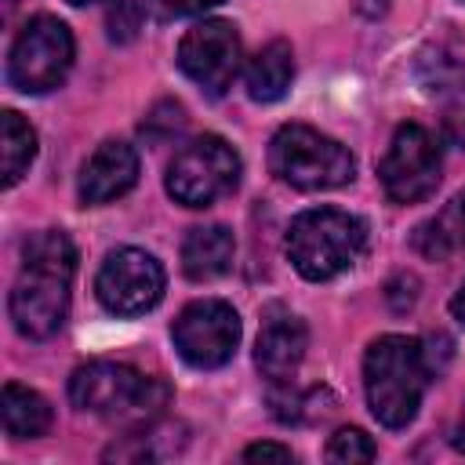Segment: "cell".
Segmentation results:
<instances>
[{
	"label": "cell",
	"instance_id": "cell-1",
	"mask_svg": "<svg viewBox=\"0 0 465 465\" xmlns=\"http://www.w3.org/2000/svg\"><path fill=\"white\" fill-rule=\"evenodd\" d=\"M76 247L62 229H40L22 243V276L11 287V320L25 338H51L69 312Z\"/></svg>",
	"mask_w": 465,
	"mask_h": 465
},
{
	"label": "cell",
	"instance_id": "cell-2",
	"mask_svg": "<svg viewBox=\"0 0 465 465\" xmlns=\"http://www.w3.org/2000/svg\"><path fill=\"white\" fill-rule=\"evenodd\" d=\"M429 374H432V363L418 338L381 334L378 341H371L363 356V389H367L371 414L385 429L411 425L429 389Z\"/></svg>",
	"mask_w": 465,
	"mask_h": 465
},
{
	"label": "cell",
	"instance_id": "cell-3",
	"mask_svg": "<svg viewBox=\"0 0 465 465\" xmlns=\"http://www.w3.org/2000/svg\"><path fill=\"white\" fill-rule=\"evenodd\" d=\"M283 247H287L291 265L305 280H312V283L334 280L363 254L367 225H363V218H356L341 207H312L291 222Z\"/></svg>",
	"mask_w": 465,
	"mask_h": 465
},
{
	"label": "cell",
	"instance_id": "cell-4",
	"mask_svg": "<svg viewBox=\"0 0 465 465\" xmlns=\"http://www.w3.org/2000/svg\"><path fill=\"white\" fill-rule=\"evenodd\" d=\"M171 389L156 378L138 374L127 363L113 360H91L73 371L69 378V400L80 411L120 418V421H153V414L167 403Z\"/></svg>",
	"mask_w": 465,
	"mask_h": 465
},
{
	"label": "cell",
	"instance_id": "cell-5",
	"mask_svg": "<svg viewBox=\"0 0 465 465\" xmlns=\"http://www.w3.org/2000/svg\"><path fill=\"white\" fill-rule=\"evenodd\" d=\"M269 171L302 193H323L352 182L356 160L341 142L320 134L316 127L283 124L269 142Z\"/></svg>",
	"mask_w": 465,
	"mask_h": 465
},
{
	"label": "cell",
	"instance_id": "cell-6",
	"mask_svg": "<svg viewBox=\"0 0 465 465\" xmlns=\"http://www.w3.org/2000/svg\"><path fill=\"white\" fill-rule=\"evenodd\" d=\"M73 54H76V44H73L69 25L54 15H36L18 29V36L11 44L7 80L22 94L54 91L65 80Z\"/></svg>",
	"mask_w": 465,
	"mask_h": 465
},
{
	"label": "cell",
	"instance_id": "cell-7",
	"mask_svg": "<svg viewBox=\"0 0 465 465\" xmlns=\"http://www.w3.org/2000/svg\"><path fill=\"white\" fill-rule=\"evenodd\" d=\"M240 182V156L218 134L185 142L167 163V193L182 207H211L229 196Z\"/></svg>",
	"mask_w": 465,
	"mask_h": 465
},
{
	"label": "cell",
	"instance_id": "cell-8",
	"mask_svg": "<svg viewBox=\"0 0 465 465\" xmlns=\"http://www.w3.org/2000/svg\"><path fill=\"white\" fill-rule=\"evenodd\" d=\"M171 338H174L178 356L189 367L211 371L232 360L240 345V316L229 302L200 298L178 312V320L171 323Z\"/></svg>",
	"mask_w": 465,
	"mask_h": 465
},
{
	"label": "cell",
	"instance_id": "cell-9",
	"mask_svg": "<svg viewBox=\"0 0 465 465\" xmlns=\"http://www.w3.org/2000/svg\"><path fill=\"white\" fill-rule=\"evenodd\" d=\"M163 265L149 251L120 247L105 254L94 276V294L113 316H142L163 298Z\"/></svg>",
	"mask_w": 465,
	"mask_h": 465
},
{
	"label": "cell",
	"instance_id": "cell-10",
	"mask_svg": "<svg viewBox=\"0 0 465 465\" xmlns=\"http://www.w3.org/2000/svg\"><path fill=\"white\" fill-rule=\"evenodd\" d=\"M381 189L392 203H418L440 185V145L421 124H400L381 163Z\"/></svg>",
	"mask_w": 465,
	"mask_h": 465
},
{
	"label": "cell",
	"instance_id": "cell-11",
	"mask_svg": "<svg viewBox=\"0 0 465 465\" xmlns=\"http://www.w3.org/2000/svg\"><path fill=\"white\" fill-rule=\"evenodd\" d=\"M178 69L203 87L207 94H222L236 69H240V33L232 22L222 18H203L196 22L182 44H178Z\"/></svg>",
	"mask_w": 465,
	"mask_h": 465
},
{
	"label": "cell",
	"instance_id": "cell-12",
	"mask_svg": "<svg viewBox=\"0 0 465 465\" xmlns=\"http://www.w3.org/2000/svg\"><path fill=\"white\" fill-rule=\"evenodd\" d=\"M138 182V153L127 142H102L80 171V200L84 203H109L131 193Z\"/></svg>",
	"mask_w": 465,
	"mask_h": 465
},
{
	"label": "cell",
	"instance_id": "cell-13",
	"mask_svg": "<svg viewBox=\"0 0 465 465\" xmlns=\"http://www.w3.org/2000/svg\"><path fill=\"white\" fill-rule=\"evenodd\" d=\"M305 349H309V327L298 316L280 312L262 323V334L254 341V363L269 381H287L298 371Z\"/></svg>",
	"mask_w": 465,
	"mask_h": 465
},
{
	"label": "cell",
	"instance_id": "cell-14",
	"mask_svg": "<svg viewBox=\"0 0 465 465\" xmlns=\"http://www.w3.org/2000/svg\"><path fill=\"white\" fill-rule=\"evenodd\" d=\"M232 232L225 225H196L182 240V272L189 280H214L232 265Z\"/></svg>",
	"mask_w": 465,
	"mask_h": 465
},
{
	"label": "cell",
	"instance_id": "cell-15",
	"mask_svg": "<svg viewBox=\"0 0 465 465\" xmlns=\"http://www.w3.org/2000/svg\"><path fill=\"white\" fill-rule=\"evenodd\" d=\"M294 80V51L287 40H269L243 73V87L254 102H280Z\"/></svg>",
	"mask_w": 465,
	"mask_h": 465
},
{
	"label": "cell",
	"instance_id": "cell-16",
	"mask_svg": "<svg viewBox=\"0 0 465 465\" xmlns=\"http://www.w3.org/2000/svg\"><path fill=\"white\" fill-rule=\"evenodd\" d=\"M0 414H4V432L11 440H36V436H47L51 429V403L36 389L18 381L4 385Z\"/></svg>",
	"mask_w": 465,
	"mask_h": 465
},
{
	"label": "cell",
	"instance_id": "cell-17",
	"mask_svg": "<svg viewBox=\"0 0 465 465\" xmlns=\"http://www.w3.org/2000/svg\"><path fill=\"white\" fill-rule=\"evenodd\" d=\"M414 247L425 258H450L465 251V193H458L436 218H429L414 232Z\"/></svg>",
	"mask_w": 465,
	"mask_h": 465
},
{
	"label": "cell",
	"instance_id": "cell-18",
	"mask_svg": "<svg viewBox=\"0 0 465 465\" xmlns=\"http://www.w3.org/2000/svg\"><path fill=\"white\" fill-rule=\"evenodd\" d=\"M0 124H4V185L11 189L36 160V131L15 109H7Z\"/></svg>",
	"mask_w": 465,
	"mask_h": 465
},
{
	"label": "cell",
	"instance_id": "cell-19",
	"mask_svg": "<svg viewBox=\"0 0 465 465\" xmlns=\"http://www.w3.org/2000/svg\"><path fill=\"white\" fill-rule=\"evenodd\" d=\"M378 447L374 440L363 432V429H338L331 440H327V458L331 461H341V465H352V461H374Z\"/></svg>",
	"mask_w": 465,
	"mask_h": 465
},
{
	"label": "cell",
	"instance_id": "cell-20",
	"mask_svg": "<svg viewBox=\"0 0 465 465\" xmlns=\"http://www.w3.org/2000/svg\"><path fill=\"white\" fill-rule=\"evenodd\" d=\"M142 29V7L134 0H120L109 11V40H131Z\"/></svg>",
	"mask_w": 465,
	"mask_h": 465
},
{
	"label": "cell",
	"instance_id": "cell-21",
	"mask_svg": "<svg viewBox=\"0 0 465 465\" xmlns=\"http://www.w3.org/2000/svg\"><path fill=\"white\" fill-rule=\"evenodd\" d=\"M225 0H149L153 15L160 22H171V18H193V15H203L211 7H218Z\"/></svg>",
	"mask_w": 465,
	"mask_h": 465
},
{
	"label": "cell",
	"instance_id": "cell-22",
	"mask_svg": "<svg viewBox=\"0 0 465 465\" xmlns=\"http://www.w3.org/2000/svg\"><path fill=\"white\" fill-rule=\"evenodd\" d=\"M156 124H163V138H167V134H178V131H182V124H185L182 105H178V102H160V105L153 109V116H145L142 134L156 138V134H160V131H156Z\"/></svg>",
	"mask_w": 465,
	"mask_h": 465
},
{
	"label": "cell",
	"instance_id": "cell-23",
	"mask_svg": "<svg viewBox=\"0 0 465 465\" xmlns=\"http://www.w3.org/2000/svg\"><path fill=\"white\" fill-rule=\"evenodd\" d=\"M247 461H258V458H276V461H291V447H280V443H251L243 450Z\"/></svg>",
	"mask_w": 465,
	"mask_h": 465
},
{
	"label": "cell",
	"instance_id": "cell-24",
	"mask_svg": "<svg viewBox=\"0 0 465 465\" xmlns=\"http://www.w3.org/2000/svg\"><path fill=\"white\" fill-rule=\"evenodd\" d=\"M450 312H454V320L458 323H465V283L458 287V294L450 298Z\"/></svg>",
	"mask_w": 465,
	"mask_h": 465
},
{
	"label": "cell",
	"instance_id": "cell-25",
	"mask_svg": "<svg viewBox=\"0 0 465 465\" xmlns=\"http://www.w3.org/2000/svg\"><path fill=\"white\" fill-rule=\"evenodd\" d=\"M454 447L465 450V407H461V421H458V429H454Z\"/></svg>",
	"mask_w": 465,
	"mask_h": 465
},
{
	"label": "cell",
	"instance_id": "cell-26",
	"mask_svg": "<svg viewBox=\"0 0 465 465\" xmlns=\"http://www.w3.org/2000/svg\"><path fill=\"white\" fill-rule=\"evenodd\" d=\"M69 4H76V7H84V4H98V0H69Z\"/></svg>",
	"mask_w": 465,
	"mask_h": 465
},
{
	"label": "cell",
	"instance_id": "cell-27",
	"mask_svg": "<svg viewBox=\"0 0 465 465\" xmlns=\"http://www.w3.org/2000/svg\"><path fill=\"white\" fill-rule=\"evenodd\" d=\"M7 4H15V0H7Z\"/></svg>",
	"mask_w": 465,
	"mask_h": 465
}]
</instances>
